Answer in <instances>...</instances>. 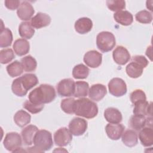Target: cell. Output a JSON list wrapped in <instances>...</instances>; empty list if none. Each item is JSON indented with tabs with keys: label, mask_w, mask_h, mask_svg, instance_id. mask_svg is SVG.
I'll use <instances>...</instances> for the list:
<instances>
[{
	"label": "cell",
	"mask_w": 153,
	"mask_h": 153,
	"mask_svg": "<svg viewBox=\"0 0 153 153\" xmlns=\"http://www.w3.org/2000/svg\"><path fill=\"white\" fill-rule=\"evenodd\" d=\"M7 72L11 77L20 76L23 72V68L21 62L15 60L7 65Z\"/></svg>",
	"instance_id": "4dcf8cb0"
},
{
	"label": "cell",
	"mask_w": 153,
	"mask_h": 153,
	"mask_svg": "<svg viewBox=\"0 0 153 153\" xmlns=\"http://www.w3.org/2000/svg\"><path fill=\"white\" fill-rule=\"evenodd\" d=\"M143 68L138 63L132 62L128 64L126 68V72L127 75L131 78L140 77L143 73Z\"/></svg>",
	"instance_id": "83f0119b"
},
{
	"label": "cell",
	"mask_w": 153,
	"mask_h": 153,
	"mask_svg": "<svg viewBox=\"0 0 153 153\" xmlns=\"http://www.w3.org/2000/svg\"><path fill=\"white\" fill-rule=\"evenodd\" d=\"M19 78L22 87L26 91L38 84V79L36 75L33 74H25Z\"/></svg>",
	"instance_id": "603a6c76"
},
{
	"label": "cell",
	"mask_w": 153,
	"mask_h": 153,
	"mask_svg": "<svg viewBox=\"0 0 153 153\" xmlns=\"http://www.w3.org/2000/svg\"><path fill=\"white\" fill-rule=\"evenodd\" d=\"M15 57L14 51L11 48H5L0 51V62L7 64L12 61Z\"/></svg>",
	"instance_id": "8d00e7d4"
},
{
	"label": "cell",
	"mask_w": 153,
	"mask_h": 153,
	"mask_svg": "<svg viewBox=\"0 0 153 153\" xmlns=\"http://www.w3.org/2000/svg\"><path fill=\"white\" fill-rule=\"evenodd\" d=\"M108 89L111 94L121 97L126 94L127 88L125 81L120 78H114L108 83Z\"/></svg>",
	"instance_id": "8992f818"
},
{
	"label": "cell",
	"mask_w": 153,
	"mask_h": 153,
	"mask_svg": "<svg viewBox=\"0 0 153 153\" xmlns=\"http://www.w3.org/2000/svg\"><path fill=\"white\" fill-rule=\"evenodd\" d=\"M23 107L27 110L32 114H35L40 112L44 108V105H35L32 103L29 100H26L23 104Z\"/></svg>",
	"instance_id": "f35d334b"
},
{
	"label": "cell",
	"mask_w": 153,
	"mask_h": 153,
	"mask_svg": "<svg viewBox=\"0 0 153 153\" xmlns=\"http://www.w3.org/2000/svg\"><path fill=\"white\" fill-rule=\"evenodd\" d=\"M107 90L105 85L102 84H95L91 86L88 90V96L91 100L99 102L106 94Z\"/></svg>",
	"instance_id": "5bb4252c"
},
{
	"label": "cell",
	"mask_w": 153,
	"mask_h": 153,
	"mask_svg": "<svg viewBox=\"0 0 153 153\" xmlns=\"http://www.w3.org/2000/svg\"><path fill=\"white\" fill-rule=\"evenodd\" d=\"M90 70L82 63L75 65L72 69V76L75 79H85L89 75Z\"/></svg>",
	"instance_id": "1f68e13d"
},
{
	"label": "cell",
	"mask_w": 153,
	"mask_h": 153,
	"mask_svg": "<svg viewBox=\"0 0 153 153\" xmlns=\"http://www.w3.org/2000/svg\"><path fill=\"white\" fill-rule=\"evenodd\" d=\"M112 57L117 64L124 65L130 60L131 56L126 48L121 45H118L113 51Z\"/></svg>",
	"instance_id": "8fae6325"
},
{
	"label": "cell",
	"mask_w": 153,
	"mask_h": 153,
	"mask_svg": "<svg viewBox=\"0 0 153 153\" xmlns=\"http://www.w3.org/2000/svg\"><path fill=\"white\" fill-rule=\"evenodd\" d=\"M121 136L123 143L128 147H133L138 143L137 134L133 130H126L123 132Z\"/></svg>",
	"instance_id": "cb8c5ba5"
},
{
	"label": "cell",
	"mask_w": 153,
	"mask_h": 153,
	"mask_svg": "<svg viewBox=\"0 0 153 153\" xmlns=\"http://www.w3.org/2000/svg\"><path fill=\"white\" fill-rule=\"evenodd\" d=\"M137 22L143 24H149L152 20V13L147 10H142L137 12L135 15Z\"/></svg>",
	"instance_id": "d590c367"
},
{
	"label": "cell",
	"mask_w": 153,
	"mask_h": 153,
	"mask_svg": "<svg viewBox=\"0 0 153 153\" xmlns=\"http://www.w3.org/2000/svg\"><path fill=\"white\" fill-rule=\"evenodd\" d=\"M72 140V134L66 127H61L54 133V141L59 146H65Z\"/></svg>",
	"instance_id": "9c48e42d"
},
{
	"label": "cell",
	"mask_w": 153,
	"mask_h": 153,
	"mask_svg": "<svg viewBox=\"0 0 153 153\" xmlns=\"http://www.w3.org/2000/svg\"><path fill=\"white\" fill-rule=\"evenodd\" d=\"M134 107L133 112L134 115H141L143 116H152L151 102L149 103L146 100L138 101L133 104Z\"/></svg>",
	"instance_id": "2e32d148"
},
{
	"label": "cell",
	"mask_w": 153,
	"mask_h": 153,
	"mask_svg": "<svg viewBox=\"0 0 153 153\" xmlns=\"http://www.w3.org/2000/svg\"><path fill=\"white\" fill-rule=\"evenodd\" d=\"M19 33L21 37L24 39H30L35 33V29L28 22H22L19 27Z\"/></svg>",
	"instance_id": "4316f807"
},
{
	"label": "cell",
	"mask_w": 153,
	"mask_h": 153,
	"mask_svg": "<svg viewBox=\"0 0 153 153\" xmlns=\"http://www.w3.org/2000/svg\"><path fill=\"white\" fill-rule=\"evenodd\" d=\"M51 21V19L48 14L39 12L31 19L30 24L33 28L38 29L48 26Z\"/></svg>",
	"instance_id": "9a60e30c"
},
{
	"label": "cell",
	"mask_w": 153,
	"mask_h": 153,
	"mask_svg": "<svg viewBox=\"0 0 153 153\" xmlns=\"http://www.w3.org/2000/svg\"><path fill=\"white\" fill-rule=\"evenodd\" d=\"M125 129V127L121 124L109 123L105 127V131L108 137L114 140L120 139Z\"/></svg>",
	"instance_id": "4fadbf2b"
},
{
	"label": "cell",
	"mask_w": 153,
	"mask_h": 153,
	"mask_svg": "<svg viewBox=\"0 0 153 153\" xmlns=\"http://www.w3.org/2000/svg\"><path fill=\"white\" fill-rule=\"evenodd\" d=\"M74 27L78 33L85 34L91 31L93 27V22L88 17H81L75 22Z\"/></svg>",
	"instance_id": "e0dca14e"
},
{
	"label": "cell",
	"mask_w": 153,
	"mask_h": 153,
	"mask_svg": "<svg viewBox=\"0 0 153 153\" xmlns=\"http://www.w3.org/2000/svg\"><path fill=\"white\" fill-rule=\"evenodd\" d=\"M130 99L131 102L134 104L138 101L146 100V96L143 90L140 89H136L131 93L130 95Z\"/></svg>",
	"instance_id": "ab89813d"
},
{
	"label": "cell",
	"mask_w": 153,
	"mask_h": 153,
	"mask_svg": "<svg viewBox=\"0 0 153 153\" xmlns=\"http://www.w3.org/2000/svg\"><path fill=\"white\" fill-rule=\"evenodd\" d=\"M13 37L11 30L4 27L1 29L0 34V47L1 48H6L11 45Z\"/></svg>",
	"instance_id": "f1b7e54d"
},
{
	"label": "cell",
	"mask_w": 153,
	"mask_h": 153,
	"mask_svg": "<svg viewBox=\"0 0 153 153\" xmlns=\"http://www.w3.org/2000/svg\"><path fill=\"white\" fill-rule=\"evenodd\" d=\"M75 100L72 97L63 99L60 102V108L62 111L68 114H74V105Z\"/></svg>",
	"instance_id": "836d02e7"
},
{
	"label": "cell",
	"mask_w": 153,
	"mask_h": 153,
	"mask_svg": "<svg viewBox=\"0 0 153 153\" xmlns=\"http://www.w3.org/2000/svg\"><path fill=\"white\" fill-rule=\"evenodd\" d=\"M20 4V1L19 0H5L4 1L5 6L10 10L18 9Z\"/></svg>",
	"instance_id": "b9f144b4"
},
{
	"label": "cell",
	"mask_w": 153,
	"mask_h": 153,
	"mask_svg": "<svg viewBox=\"0 0 153 153\" xmlns=\"http://www.w3.org/2000/svg\"><path fill=\"white\" fill-rule=\"evenodd\" d=\"M116 44V39L114 34L108 31H102L96 36L97 48L103 53L111 51Z\"/></svg>",
	"instance_id": "3957f363"
},
{
	"label": "cell",
	"mask_w": 153,
	"mask_h": 153,
	"mask_svg": "<svg viewBox=\"0 0 153 153\" xmlns=\"http://www.w3.org/2000/svg\"><path fill=\"white\" fill-rule=\"evenodd\" d=\"M34 146L43 152L49 151L53 146L51 133L46 130H38L33 138Z\"/></svg>",
	"instance_id": "277c9868"
},
{
	"label": "cell",
	"mask_w": 153,
	"mask_h": 153,
	"mask_svg": "<svg viewBox=\"0 0 153 153\" xmlns=\"http://www.w3.org/2000/svg\"><path fill=\"white\" fill-rule=\"evenodd\" d=\"M107 7L112 11H120L126 8V1L123 0H108L106 2Z\"/></svg>",
	"instance_id": "e575fe53"
},
{
	"label": "cell",
	"mask_w": 153,
	"mask_h": 153,
	"mask_svg": "<svg viewBox=\"0 0 153 153\" xmlns=\"http://www.w3.org/2000/svg\"><path fill=\"white\" fill-rule=\"evenodd\" d=\"M132 62H134L140 65L143 69L145 68L148 65V60L145 57L142 55L134 56L131 59Z\"/></svg>",
	"instance_id": "60d3db41"
},
{
	"label": "cell",
	"mask_w": 153,
	"mask_h": 153,
	"mask_svg": "<svg viewBox=\"0 0 153 153\" xmlns=\"http://www.w3.org/2000/svg\"><path fill=\"white\" fill-rule=\"evenodd\" d=\"M139 138L143 146L148 147L153 145L152 127H146L142 128L139 133Z\"/></svg>",
	"instance_id": "d6986e66"
},
{
	"label": "cell",
	"mask_w": 153,
	"mask_h": 153,
	"mask_svg": "<svg viewBox=\"0 0 153 153\" xmlns=\"http://www.w3.org/2000/svg\"><path fill=\"white\" fill-rule=\"evenodd\" d=\"M104 117L105 120L112 124H117L122 121L123 116L121 112L117 108L109 107L104 111Z\"/></svg>",
	"instance_id": "ffe728a7"
},
{
	"label": "cell",
	"mask_w": 153,
	"mask_h": 153,
	"mask_svg": "<svg viewBox=\"0 0 153 153\" xmlns=\"http://www.w3.org/2000/svg\"><path fill=\"white\" fill-rule=\"evenodd\" d=\"M83 60L88 67L96 68L102 64V54L96 50H90L84 54Z\"/></svg>",
	"instance_id": "30bf717a"
},
{
	"label": "cell",
	"mask_w": 153,
	"mask_h": 153,
	"mask_svg": "<svg viewBox=\"0 0 153 153\" xmlns=\"http://www.w3.org/2000/svg\"><path fill=\"white\" fill-rule=\"evenodd\" d=\"M74 114L87 119H91L97 116L98 107L97 104L88 98L81 97L75 100Z\"/></svg>",
	"instance_id": "7a4b0ae2"
},
{
	"label": "cell",
	"mask_w": 153,
	"mask_h": 153,
	"mask_svg": "<svg viewBox=\"0 0 153 153\" xmlns=\"http://www.w3.org/2000/svg\"><path fill=\"white\" fill-rule=\"evenodd\" d=\"M146 118L141 115H133L129 120V126L135 131H140L146 126Z\"/></svg>",
	"instance_id": "484cf974"
},
{
	"label": "cell",
	"mask_w": 153,
	"mask_h": 153,
	"mask_svg": "<svg viewBox=\"0 0 153 153\" xmlns=\"http://www.w3.org/2000/svg\"><path fill=\"white\" fill-rule=\"evenodd\" d=\"M26 152H43V151H42L41 149H38V148H36V146H32V147H29V148H27L26 149Z\"/></svg>",
	"instance_id": "7bdbcfd3"
},
{
	"label": "cell",
	"mask_w": 153,
	"mask_h": 153,
	"mask_svg": "<svg viewBox=\"0 0 153 153\" xmlns=\"http://www.w3.org/2000/svg\"><path fill=\"white\" fill-rule=\"evenodd\" d=\"M38 128L36 126L29 125L25 127L21 131L23 142L25 145H31L33 142V138Z\"/></svg>",
	"instance_id": "ac0fdd59"
},
{
	"label": "cell",
	"mask_w": 153,
	"mask_h": 153,
	"mask_svg": "<svg viewBox=\"0 0 153 153\" xmlns=\"http://www.w3.org/2000/svg\"><path fill=\"white\" fill-rule=\"evenodd\" d=\"M75 82L72 78L62 79L56 86L58 94L61 97H70L74 96L75 88Z\"/></svg>",
	"instance_id": "52a82bcc"
},
{
	"label": "cell",
	"mask_w": 153,
	"mask_h": 153,
	"mask_svg": "<svg viewBox=\"0 0 153 153\" xmlns=\"http://www.w3.org/2000/svg\"><path fill=\"white\" fill-rule=\"evenodd\" d=\"M14 53L19 56H22L27 54L30 50L29 42L24 38L16 39L13 45Z\"/></svg>",
	"instance_id": "44dd1931"
},
{
	"label": "cell",
	"mask_w": 153,
	"mask_h": 153,
	"mask_svg": "<svg viewBox=\"0 0 153 153\" xmlns=\"http://www.w3.org/2000/svg\"><path fill=\"white\" fill-rule=\"evenodd\" d=\"M69 130L72 135L81 136L86 131L88 127L87 121L82 118L75 117L69 123Z\"/></svg>",
	"instance_id": "ba28073f"
},
{
	"label": "cell",
	"mask_w": 153,
	"mask_h": 153,
	"mask_svg": "<svg viewBox=\"0 0 153 153\" xmlns=\"http://www.w3.org/2000/svg\"><path fill=\"white\" fill-rule=\"evenodd\" d=\"M56 97L54 88L47 84H41L31 91L28 96L29 100L35 105H44L53 102Z\"/></svg>",
	"instance_id": "6da1fadb"
},
{
	"label": "cell",
	"mask_w": 153,
	"mask_h": 153,
	"mask_svg": "<svg viewBox=\"0 0 153 153\" xmlns=\"http://www.w3.org/2000/svg\"><path fill=\"white\" fill-rule=\"evenodd\" d=\"M23 69L26 72L35 71L37 67V62L36 59L30 55L25 56L21 59Z\"/></svg>",
	"instance_id": "d6a6232c"
},
{
	"label": "cell",
	"mask_w": 153,
	"mask_h": 153,
	"mask_svg": "<svg viewBox=\"0 0 153 153\" xmlns=\"http://www.w3.org/2000/svg\"><path fill=\"white\" fill-rule=\"evenodd\" d=\"M114 19L116 22L123 26H129L133 22V15L126 10H121L115 13Z\"/></svg>",
	"instance_id": "7402d4cb"
},
{
	"label": "cell",
	"mask_w": 153,
	"mask_h": 153,
	"mask_svg": "<svg viewBox=\"0 0 153 153\" xmlns=\"http://www.w3.org/2000/svg\"><path fill=\"white\" fill-rule=\"evenodd\" d=\"M75 88L74 96L75 97H84L87 96L89 90V84L88 82L82 81H78L75 83Z\"/></svg>",
	"instance_id": "f546056e"
},
{
	"label": "cell",
	"mask_w": 153,
	"mask_h": 153,
	"mask_svg": "<svg viewBox=\"0 0 153 153\" xmlns=\"http://www.w3.org/2000/svg\"><path fill=\"white\" fill-rule=\"evenodd\" d=\"M35 13L34 8L32 5L28 1H22L17 10V14L19 18L24 21L31 19Z\"/></svg>",
	"instance_id": "7c38bea8"
},
{
	"label": "cell",
	"mask_w": 153,
	"mask_h": 153,
	"mask_svg": "<svg viewBox=\"0 0 153 153\" xmlns=\"http://www.w3.org/2000/svg\"><path fill=\"white\" fill-rule=\"evenodd\" d=\"M22 139L21 136L17 132L7 133L3 140L4 146L7 151L14 152L17 149L21 148Z\"/></svg>",
	"instance_id": "5b68a950"
},
{
	"label": "cell",
	"mask_w": 153,
	"mask_h": 153,
	"mask_svg": "<svg viewBox=\"0 0 153 153\" xmlns=\"http://www.w3.org/2000/svg\"><path fill=\"white\" fill-rule=\"evenodd\" d=\"M11 90L13 93L19 97H23L26 95L27 91H25L20 81L19 78L15 79L11 84Z\"/></svg>",
	"instance_id": "74e56055"
},
{
	"label": "cell",
	"mask_w": 153,
	"mask_h": 153,
	"mask_svg": "<svg viewBox=\"0 0 153 153\" xmlns=\"http://www.w3.org/2000/svg\"><path fill=\"white\" fill-rule=\"evenodd\" d=\"M30 115L26 111L22 109L18 111L14 116V123L20 127H23L30 123Z\"/></svg>",
	"instance_id": "d4e9b609"
}]
</instances>
